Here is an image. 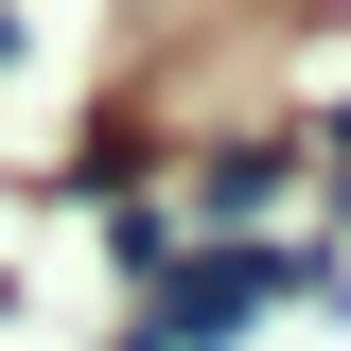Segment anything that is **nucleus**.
I'll use <instances>...</instances> for the list:
<instances>
[{"instance_id":"obj_1","label":"nucleus","mask_w":351,"mask_h":351,"mask_svg":"<svg viewBox=\"0 0 351 351\" xmlns=\"http://www.w3.org/2000/svg\"><path fill=\"white\" fill-rule=\"evenodd\" d=\"M316 158H334V176H316V193H334V211H351V106H334V123H316Z\"/></svg>"},{"instance_id":"obj_2","label":"nucleus","mask_w":351,"mask_h":351,"mask_svg":"<svg viewBox=\"0 0 351 351\" xmlns=\"http://www.w3.org/2000/svg\"><path fill=\"white\" fill-rule=\"evenodd\" d=\"M106 351H158V334H106Z\"/></svg>"}]
</instances>
